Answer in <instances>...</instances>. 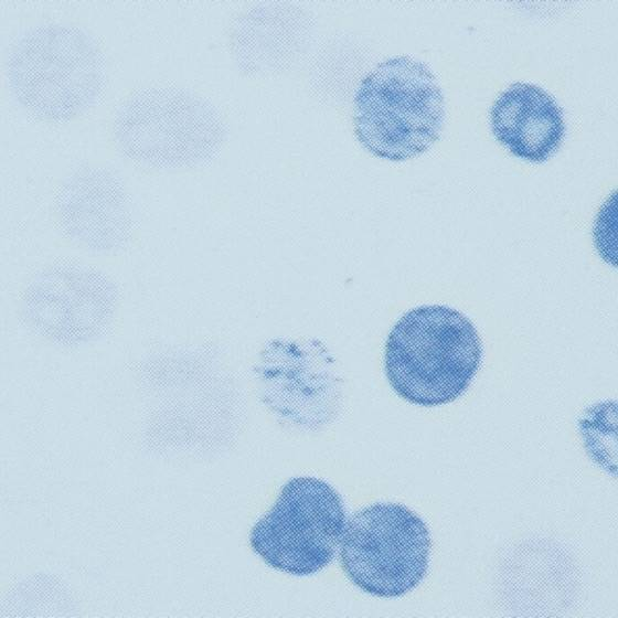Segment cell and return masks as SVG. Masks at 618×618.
<instances>
[{
	"instance_id": "1",
	"label": "cell",
	"mask_w": 618,
	"mask_h": 618,
	"mask_svg": "<svg viewBox=\"0 0 618 618\" xmlns=\"http://www.w3.org/2000/svg\"><path fill=\"white\" fill-rule=\"evenodd\" d=\"M482 359L473 323L441 305L416 307L392 328L384 370L394 392L425 407L454 402L470 386Z\"/></svg>"
},
{
	"instance_id": "2",
	"label": "cell",
	"mask_w": 618,
	"mask_h": 618,
	"mask_svg": "<svg viewBox=\"0 0 618 618\" xmlns=\"http://www.w3.org/2000/svg\"><path fill=\"white\" fill-rule=\"evenodd\" d=\"M7 75L13 97L28 114L64 122L97 103L105 86L106 65L86 30L68 22H46L17 40Z\"/></svg>"
},
{
	"instance_id": "3",
	"label": "cell",
	"mask_w": 618,
	"mask_h": 618,
	"mask_svg": "<svg viewBox=\"0 0 618 618\" xmlns=\"http://www.w3.org/2000/svg\"><path fill=\"white\" fill-rule=\"evenodd\" d=\"M444 121L445 99L436 76L411 56L379 63L354 96L355 137L382 159L404 161L424 153L438 140Z\"/></svg>"
},
{
	"instance_id": "4",
	"label": "cell",
	"mask_w": 618,
	"mask_h": 618,
	"mask_svg": "<svg viewBox=\"0 0 618 618\" xmlns=\"http://www.w3.org/2000/svg\"><path fill=\"white\" fill-rule=\"evenodd\" d=\"M339 544L344 574L373 596H403L418 586L428 571V528L398 503H375L356 511L347 521Z\"/></svg>"
},
{
	"instance_id": "5",
	"label": "cell",
	"mask_w": 618,
	"mask_h": 618,
	"mask_svg": "<svg viewBox=\"0 0 618 618\" xmlns=\"http://www.w3.org/2000/svg\"><path fill=\"white\" fill-rule=\"evenodd\" d=\"M345 523L342 498L332 486L316 477H296L254 524L249 543L268 566L312 575L333 560Z\"/></svg>"
},
{
	"instance_id": "6",
	"label": "cell",
	"mask_w": 618,
	"mask_h": 618,
	"mask_svg": "<svg viewBox=\"0 0 618 618\" xmlns=\"http://www.w3.org/2000/svg\"><path fill=\"white\" fill-rule=\"evenodd\" d=\"M190 98L164 85L142 87L117 107L110 124L117 151L153 170L177 169L190 159Z\"/></svg>"
},
{
	"instance_id": "7",
	"label": "cell",
	"mask_w": 618,
	"mask_h": 618,
	"mask_svg": "<svg viewBox=\"0 0 618 618\" xmlns=\"http://www.w3.org/2000/svg\"><path fill=\"white\" fill-rule=\"evenodd\" d=\"M490 126L496 139L513 156L541 163L560 148L565 122L555 99L530 83L510 85L493 103Z\"/></svg>"
},
{
	"instance_id": "8",
	"label": "cell",
	"mask_w": 618,
	"mask_h": 618,
	"mask_svg": "<svg viewBox=\"0 0 618 618\" xmlns=\"http://www.w3.org/2000/svg\"><path fill=\"white\" fill-rule=\"evenodd\" d=\"M63 212L78 236L97 239V230H121L126 221L122 189L115 175L98 166L72 174L62 194Z\"/></svg>"
}]
</instances>
